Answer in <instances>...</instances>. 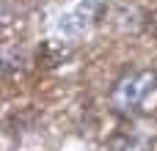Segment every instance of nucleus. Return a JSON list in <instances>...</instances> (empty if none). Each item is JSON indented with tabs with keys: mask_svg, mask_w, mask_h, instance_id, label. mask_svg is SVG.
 Returning a JSON list of instances; mask_svg holds the SVG:
<instances>
[{
	"mask_svg": "<svg viewBox=\"0 0 157 151\" xmlns=\"http://www.w3.org/2000/svg\"><path fill=\"white\" fill-rule=\"evenodd\" d=\"M110 107L124 118H132L138 113H152L157 107V72L141 69L121 74L110 88Z\"/></svg>",
	"mask_w": 157,
	"mask_h": 151,
	"instance_id": "obj_1",
	"label": "nucleus"
},
{
	"mask_svg": "<svg viewBox=\"0 0 157 151\" xmlns=\"http://www.w3.org/2000/svg\"><path fill=\"white\" fill-rule=\"evenodd\" d=\"M99 11H102L99 0H80L66 17H61V30L63 33H80L99 17Z\"/></svg>",
	"mask_w": 157,
	"mask_h": 151,
	"instance_id": "obj_2",
	"label": "nucleus"
},
{
	"mask_svg": "<svg viewBox=\"0 0 157 151\" xmlns=\"http://www.w3.org/2000/svg\"><path fill=\"white\" fill-rule=\"evenodd\" d=\"M146 149H149V140L135 138V135H121V138H116L110 143L108 151H146Z\"/></svg>",
	"mask_w": 157,
	"mask_h": 151,
	"instance_id": "obj_3",
	"label": "nucleus"
},
{
	"mask_svg": "<svg viewBox=\"0 0 157 151\" xmlns=\"http://www.w3.org/2000/svg\"><path fill=\"white\" fill-rule=\"evenodd\" d=\"M25 55L22 52H3V77H11L14 69H22Z\"/></svg>",
	"mask_w": 157,
	"mask_h": 151,
	"instance_id": "obj_4",
	"label": "nucleus"
},
{
	"mask_svg": "<svg viewBox=\"0 0 157 151\" xmlns=\"http://www.w3.org/2000/svg\"><path fill=\"white\" fill-rule=\"evenodd\" d=\"M149 30H152V36H155V41H157V11L149 17Z\"/></svg>",
	"mask_w": 157,
	"mask_h": 151,
	"instance_id": "obj_5",
	"label": "nucleus"
}]
</instances>
